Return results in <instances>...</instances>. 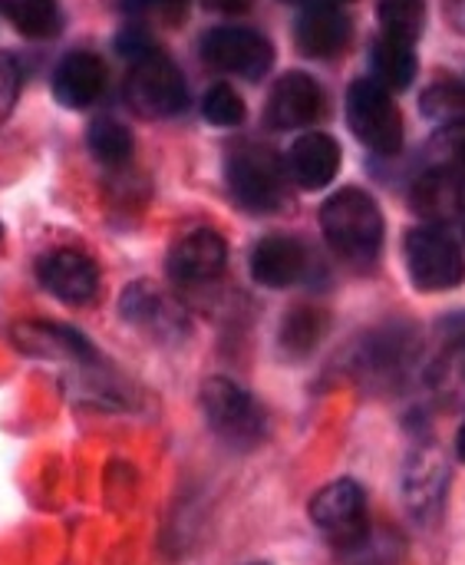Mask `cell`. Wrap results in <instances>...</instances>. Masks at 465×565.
<instances>
[{"label": "cell", "mask_w": 465, "mask_h": 565, "mask_svg": "<svg viewBox=\"0 0 465 565\" xmlns=\"http://www.w3.org/2000/svg\"><path fill=\"white\" fill-rule=\"evenodd\" d=\"M10 344L36 361H66L76 367H96L99 354L89 344L86 334H79L69 324H53V321H17L10 328Z\"/></svg>", "instance_id": "obj_9"}, {"label": "cell", "mask_w": 465, "mask_h": 565, "mask_svg": "<svg viewBox=\"0 0 465 565\" xmlns=\"http://www.w3.org/2000/svg\"><path fill=\"white\" fill-rule=\"evenodd\" d=\"M202 414L225 444L231 447H255L268 430V417L261 404L231 377H208L202 384Z\"/></svg>", "instance_id": "obj_3"}, {"label": "cell", "mask_w": 465, "mask_h": 565, "mask_svg": "<svg viewBox=\"0 0 465 565\" xmlns=\"http://www.w3.org/2000/svg\"><path fill=\"white\" fill-rule=\"evenodd\" d=\"M188 0H136V10L145 17H159L169 23H179V17L185 13Z\"/></svg>", "instance_id": "obj_31"}, {"label": "cell", "mask_w": 465, "mask_h": 565, "mask_svg": "<svg viewBox=\"0 0 465 565\" xmlns=\"http://www.w3.org/2000/svg\"><path fill=\"white\" fill-rule=\"evenodd\" d=\"M380 23L383 36L400 43H417L426 26V3L423 0H380Z\"/></svg>", "instance_id": "obj_26"}, {"label": "cell", "mask_w": 465, "mask_h": 565, "mask_svg": "<svg viewBox=\"0 0 465 565\" xmlns=\"http://www.w3.org/2000/svg\"><path fill=\"white\" fill-rule=\"evenodd\" d=\"M347 122L354 136L380 156H393L403 146V116L390 89L377 79H357L347 89Z\"/></svg>", "instance_id": "obj_5"}, {"label": "cell", "mask_w": 465, "mask_h": 565, "mask_svg": "<svg viewBox=\"0 0 465 565\" xmlns=\"http://www.w3.org/2000/svg\"><path fill=\"white\" fill-rule=\"evenodd\" d=\"M413 212L423 215L430 225H450L465 215V179L453 166L430 169L413 185Z\"/></svg>", "instance_id": "obj_14"}, {"label": "cell", "mask_w": 465, "mask_h": 565, "mask_svg": "<svg viewBox=\"0 0 465 565\" xmlns=\"http://www.w3.org/2000/svg\"><path fill=\"white\" fill-rule=\"evenodd\" d=\"M36 278L63 305H89L99 295V265L76 248L46 252L36 262Z\"/></svg>", "instance_id": "obj_10"}, {"label": "cell", "mask_w": 465, "mask_h": 565, "mask_svg": "<svg viewBox=\"0 0 465 565\" xmlns=\"http://www.w3.org/2000/svg\"><path fill=\"white\" fill-rule=\"evenodd\" d=\"M340 565H400L403 559V540H397L387 530H374L367 526L364 536H357L354 543L340 546Z\"/></svg>", "instance_id": "obj_24"}, {"label": "cell", "mask_w": 465, "mask_h": 565, "mask_svg": "<svg viewBox=\"0 0 465 565\" xmlns=\"http://www.w3.org/2000/svg\"><path fill=\"white\" fill-rule=\"evenodd\" d=\"M407 268L420 291H450L465 278L463 252L440 225H423L407 235Z\"/></svg>", "instance_id": "obj_6"}, {"label": "cell", "mask_w": 465, "mask_h": 565, "mask_svg": "<svg viewBox=\"0 0 465 565\" xmlns=\"http://www.w3.org/2000/svg\"><path fill=\"white\" fill-rule=\"evenodd\" d=\"M255 565H268V563H255Z\"/></svg>", "instance_id": "obj_38"}, {"label": "cell", "mask_w": 465, "mask_h": 565, "mask_svg": "<svg viewBox=\"0 0 465 565\" xmlns=\"http://www.w3.org/2000/svg\"><path fill=\"white\" fill-rule=\"evenodd\" d=\"M86 146H89L93 159L109 166V169L126 166L132 159V152H136L132 132L122 122H116V119H96L89 126V132H86Z\"/></svg>", "instance_id": "obj_23"}, {"label": "cell", "mask_w": 465, "mask_h": 565, "mask_svg": "<svg viewBox=\"0 0 465 565\" xmlns=\"http://www.w3.org/2000/svg\"><path fill=\"white\" fill-rule=\"evenodd\" d=\"M321 113H324V93L317 79L307 73H284L271 89V99L264 106V122L281 132L304 129L314 126Z\"/></svg>", "instance_id": "obj_12"}, {"label": "cell", "mask_w": 465, "mask_h": 565, "mask_svg": "<svg viewBox=\"0 0 465 565\" xmlns=\"http://www.w3.org/2000/svg\"><path fill=\"white\" fill-rule=\"evenodd\" d=\"M228 189L235 202L248 212H278L288 192V169L268 146H238L228 156Z\"/></svg>", "instance_id": "obj_2"}, {"label": "cell", "mask_w": 465, "mask_h": 565, "mask_svg": "<svg viewBox=\"0 0 465 565\" xmlns=\"http://www.w3.org/2000/svg\"><path fill=\"white\" fill-rule=\"evenodd\" d=\"M446 20L456 33L465 36V0H446Z\"/></svg>", "instance_id": "obj_32"}, {"label": "cell", "mask_w": 465, "mask_h": 565, "mask_svg": "<svg viewBox=\"0 0 465 565\" xmlns=\"http://www.w3.org/2000/svg\"><path fill=\"white\" fill-rule=\"evenodd\" d=\"M202 60L221 73L258 83L274 66V46L251 26H215L202 36Z\"/></svg>", "instance_id": "obj_7"}, {"label": "cell", "mask_w": 465, "mask_h": 565, "mask_svg": "<svg viewBox=\"0 0 465 565\" xmlns=\"http://www.w3.org/2000/svg\"><path fill=\"white\" fill-rule=\"evenodd\" d=\"M311 523L340 550L367 533V493L357 480H334L321 487L307 507Z\"/></svg>", "instance_id": "obj_8"}, {"label": "cell", "mask_w": 465, "mask_h": 565, "mask_svg": "<svg viewBox=\"0 0 465 565\" xmlns=\"http://www.w3.org/2000/svg\"><path fill=\"white\" fill-rule=\"evenodd\" d=\"M20 83H23V70L20 60L13 53L0 50V126L10 119L17 99H20Z\"/></svg>", "instance_id": "obj_29"}, {"label": "cell", "mask_w": 465, "mask_h": 565, "mask_svg": "<svg viewBox=\"0 0 465 565\" xmlns=\"http://www.w3.org/2000/svg\"><path fill=\"white\" fill-rule=\"evenodd\" d=\"M430 387L443 407H465V328H456L443 344L436 361L430 364Z\"/></svg>", "instance_id": "obj_20"}, {"label": "cell", "mask_w": 465, "mask_h": 565, "mask_svg": "<svg viewBox=\"0 0 465 565\" xmlns=\"http://www.w3.org/2000/svg\"><path fill=\"white\" fill-rule=\"evenodd\" d=\"M284 3H301V0H284Z\"/></svg>", "instance_id": "obj_36"}, {"label": "cell", "mask_w": 465, "mask_h": 565, "mask_svg": "<svg viewBox=\"0 0 465 565\" xmlns=\"http://www.w3.org/2000/svg\"><path fill=\"white\" fill-rule=\"evenodd\" d=\"M0 13L26 40H53L63 30V7L56 0H0Z\"/></svg>", "instance_id": "obj_21"}, {"label": "cell", "mask_w": 465, "mask_h": 565, "mask_svg": "<svg viewBox=\"0 0 465 565\" xmlns=\"http://www.w3.org/2000/svg\"><path fill=\"white\" fill-rule=\"evenodd\" d=\"M208 10H215V13H241V10H248V0H202Z\"/></svg>", "instance_id": "obj_34"}, {"label": "cell", "mask_w": 465, "mask_h": 565, "mask_svg": "<svg viewBox=\"0 0 465 565\" xmlns=\"http://www.w3.org/2000/svg\"><path fill=\"white\" fill-rule=\"evenodd\" d=\"M294 36H298V46L304 56L331 60L350 43V20L344 17V10L334 0H314L301 13Z\"/></svg>", "instance_id": "obj_16"}, {"label": "cell", "mask_w": 465, "mask_h": 565, "mask_svg": "<svg viewBox=\"0 0 465 565\" xmlns=\"http://www.w3.org/2000/svg\"><path fill=\"white\" fill-rule=\"evenodd\" d=\"M0 238H3V222H0Z\"/></svg>", "instance_id": "obj_37"}, {"label": "cell", "mask_w": 465, "mask_h": 565, "mask_svg": "<svg viewBox=\"0 0 465 565\" xmlns=\"http://www.w3.org/2000/svg\"><path fill=\"white\" fill-rule=\"evenodd\" d=\"M456 454L465 460V424L459 427V434H456Z\"/></svg>", "instance_id": "obj_35"}, {"label": "cell", "mask_w": 465, "mask_h": 565, "mask_svg": "<svg viewBox=\"0 0 465 565\" xmlns=\"http://www.w3.org/2000/svg\"><path fill=\"white\" fill-rule=\"evenodd\" d=\"M321 228L327 245L350 265L377 262L383 248V212L364 189H340L321 205Z\"/></svg>", "instance_id": "obj_1"}, {"label": "cell", "mask_w": 465, "mask_h": 565, "mask_svg": "<svg viewBox=\"0 0 465 565\" xmlns=\"http://www.w3.org/2000/svg\"><path fill=\"white\" fill-rule=\"evenodd\" d=\"M106 89V63L89 50L66 53L53 70V96L66 109H89Z\"/></svg>", "instance_id": "obj_15"}, {"label": "cell", "mask_w": 465, "mask_h": 565, "mask_svg": "<svg viewBox=\"0 0 465 565\" xmlns=\"http://www.w3.org/2000/svg\"><path fill=\"white\" fill-rule=\"evenodd\" d=\"M119 311L129 324L152 328L155 334H172L182 331L185 324L182 308L169 295H162L152 281H132L119 298Z\"/></svg>", "instance_id": "obj_19"}, {"label": "cell", "mask_w": 465, "mask_h": 565, "mask_svg": "<svg viewBox=\"0 0 465 565\" xmlns=\"http://www.w3.org/2000/svg\"><path fill=\"white\" fill-rule=\"evenodd\" d=\"M327 331V318L317 308H294L281 324V348L291 358H307Z\"/></svg>", "instance_id": "obj_25"}, {"label": "cell", "mask_w": 465, "mask_h": 565, "mask_svg": "<svg viewBox=\"0 0 465 565\" xmlns=\"http://www.w3.org/2000/svg\"><path fill=\"white\" fill-rule=\"evenodd\" d=\"M307 268V252L288 235H268L251 252V278L264 288H291Z\"/></svg>", "instance_id": "obj_17"}, {"label": "cell", "mask_w": 465, "mask_h": 565, "mask_svg": "<svg viewBox=\"0 0 465 565\" xmlns=\"http://www.w3.org/2000/svg\"><path fill=\"white\" fill-rule=\"evenodd\" d=\"M116 50L126 56V60H142L145 53H152L155 50V43H152V36L142 30V26H126L119 36H116Z\"/></svg>", "instance_id": "obj_30"}, {"label": "cell", "mask_w": 465, "mask_h": 565, "mask_svg": "<svg viewBox=\"0 0 465 565\" xmlns=\"http://www.w3.org/2000/svg\"><path fill=\"white\" fill-rule=\"evenodd\" d=\"M202 116L212 126L231 129V126H241L245 122L248 109H245V99L228 83H215V86H208V93L202 99Z\"/></svg>", "instance_id": "obj_27"}, {"label": "cell", "mask_w": 465, "mask_h": 565, "mask_svg": "<svg viewBox=\"0 0 465 565\" xmlns=\"http://www.w3.org/2000/svg\"><path fill=\"white\" fill-rule=\"evenodd\" d=\"M370 70L374 79L383 89H407L417 79V53L413 43H400L390 36H380L370 50Z\"/></svg>", "instance_id": "obj_22"}, {"label": "cell", "mask_w": 465, "mask_h": 565, "mask_svg": "<svg viewBox=\"0 0 465 565\" xmlns=\"http://www.w3.org/2000/svg\"><path fill=\"white\" fill-rule=\"evenodd\" d=\"M126 103L142 119H169L188 106V86L182 70L162 53L152 50L132 63L126 76Z\"/></svg>", "instance_id": "obj_4"}, {"label": "cell", "mask_w": 465, "mask_h": 565, "mask_svg": "<svg viewBox=\"0 0 465 565\" xmlns=\"http://www.w3.org/2000/svg\"><path fill=\"white\" fill-rule=\"evenodd\" d=\"M446 136H450V152H456V159L465 166V122H453Z\"/></svg>", "instance_id": "obj_33"}, {"label": "cell", "mask_w": 465, "mask_h": 565, "mask_svg": "<svg viewBox=\"0 0 465 565\" xmlns=\"http://www.w3.org/2000/svg\"><path fill=\"white\" fill-rule=\"evenodd\" d=\"M403 490H407V507L420 523H433L443 513V500H446V463L436 450L417 454L407 467L403 477Z\"/></svg>", "instance_id": "obj_18"}, {"label": "cell", "mask_w": 465, "mask_h": 565, "mask_svg": "<svg viewBox=\"0 0 465 565\" xmlns=\"http://www.w3.org/2000/svg\"><path fill=\"white\" fill-rule=\"evenodd\" d=\"M423 113L430 119H440V122H463L465 116V86L463 83H453V79H443V83H433L423 96Z\"/></svg>", "instance_id": "obj_28"}, {"label": "cell", "mask_w": 465, "mask_h": 565, "mask_svg": "<svg viewBox=\"0 0 465 565\" xmlns=\"http://www.w3.org/2000/svg\"><path fill=\"white\" fill-rule=\"evenodd\" d=\"M288 179L304 192L327 189L340 172V142L327 132H304L288 149Z\"/></svg>", "instance_id": "obj_13"}, {"label": "cell", "mask_w": 465, "mask_h": 565, "mask_svg": "<svg viewBox=\"0 0 465 565\" xmlns=\"http://www.w3.org/2000/svg\"><path fill=\"white\" fill-rule=\"evenodd\" d=\"M228 265V245L215 228H192L169 248V278L179 285L215 281Z\"/></svg>", "instance_id": "obj_11"}]
</instances>
